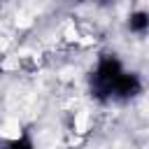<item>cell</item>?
I'll return each mask as SVG.
<instances>
[{"label":"cell","instance_id":"obj_3","mask_svg":"<svg viewBox=\"0 0 149 149\" xmlns=\"http://www.w3.org/2000/svg\"><path fill=\"white\" fill-rule=\"evenodd\" d=\"M147 26H149V16H147L144 12H137V14L130 16V30H135V33H144Z\"/></svg>","mask_w":149,"mask_h":149},{"label":"cell","instance_id":"obj_1","mask_svg":"<svg viewBox=\"0 0 149 149\" xmlns=\"http://www.w3.org/2000/svg\"><path fill=\"white\" fill-rule=\"evenodd\" d=\"M121 72L123 70H121V63L116 58H112V56L102 58L100 65H98V72H95V86H98V91L100 93H112V86H114V81L119 79Z\"/></svg>","mask_w":149,"mask_h":149},{"label":"cell","instance_id":"obj_4","mask_svg":"<svg viewBox=\"0 0 149 149\" xmlns=\"http://www.w3.org/2000/svg\"><path fill=\"white\" fill-rule=\"evenodd\" d=\"M9 149H33V144H30L26 137H21V140H14V142L9 144Z\"/></svg>","mask_w":149,"mask_h":149},{"label":"cell","instance_id":"obj_2","mask_svg":"<svg viewBox=\"0 0 149 149\" xmlns=\"http://www.w3.org/2000/svg\"><path fill=\"white\" fill-rule=\"evenodd\" d=\"M137 88H140L137 77H135V74H128V72H121L119 79H116L114 86H112V91L119 93V95H133V93H137Z\"/></svg>","mask_w":149,"mask_h":149}]
</instances>
